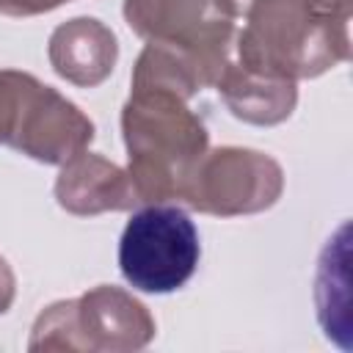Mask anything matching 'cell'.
Wrapping results in <instances>:
<instances>
[{
    "label": "cell",
    "mask_w": 353,
    "mask_h": 353,
    "mask_svg": "<svg viewBox=\"0 0 353 353\" xmlns=\"http://www.w3.org/2000/svg\"><path fill=\"white\" fill-rule=\"evenodd\" d=\"M121 135L127 146V176L138 204H165L179 199L193 163L207 152L204 121L174 91L132 88L121 108Z\"/></svg>",
    "instance_id": "obj_1"
},
{
    "label": "cell",
    "mask_w": 353,
    "mask_h": 353,
    "mask_svg": "<svg viewBox=\"0 0 353 353\" xmlns=\"http://www.w3.org/2000/svg\"><path fill=\"white\" fill-rule=\"evenodd\" d=\"M234 47L237 63L248 72L292 83L309 80L350 58L347 19L312 0H254Z\"/></svg>",
    "instance_id": "obj_2"
},
{
    "label": "cell",
    "mask_w": 353,
    "mask_h": 353,
    "mask_svg": "<svg viewBox=\"0 0 353 353\" xmlns=\"http://www.w3.org/2000/svg\"><path fill=\"white\" fill-rule=\"evenodd\" d=\"M154 339L149 309L130 292L99 284L80 298L50 303L33 323L28 350H141Z\"/></svg>",
    "instance_id": "obj_3"
},
{
    "label": "cell",
    "mask_w": 353,
    "mask_h": 353,
    "mask_svg": "<svg viewBox=\"0 0 353 353\" xmlns=\"http://www.w3.org/2000/svg\"><path fill=\"white\" fill-rule=\"evenodd\" d=\"M201 243L190 215L174 204H146L132 212L119 240V270L141 292L165 295L190 281Z\"/></svg>",
    "instance_id": "obj_4"
},
{
    "label": "cell",
    "mask_w": 353,
    "mask_h": 353,
    "mask_svg": "<svg viewBox=\"0 0 353 353\" xmlns=\"http://www.w3.org/2000/svg\"><path fill=\"white\" fill-rule=\"evenodd\" d=\"M284 190L281 165L256 149H207L182 182L179 199L199 212L234 218L254 215L279 201Z\"/></svg>",
    "instance_id": "obj_5"
},
{
    "label": "cell",
    "mask_w": 353,
    "mask_h": 353,
    "mask_svg": "<svg viewBox=\"0 0 353 353\" xmlns=\"http://www.w3.org/2000/svg\"><path fill=\"white\" fill-rule=\"evenodd\" d=\"M124 19L141 39L199 58L212 83L232 61L237 36L234 0H124Z\"/></svg>",
    "instance_id": "obj_6"
},
{
    "label": "cell",
    "mask_w": 353,
    "mask_h": 353,
    "mask_svg": "<svg viewBox=\"0 0 353 353\" xmlns=\"http://www.w3.org/2000/svg\"><path fill=\"white\" fill-rule=\"evenodd\" d=\"M94 141V121L55 88L39 83L28 97L11 146L39 163L63 165Z\"/></svg>",
    "instance_id": "obj_7"
},
{
    "label": "cell",
    "mask_w": 353,
    "mask_h": 353,
    "mask_svg": "<svg viewBox=\"0 0 353 353\" xmlns=\"http://www.w3.org/2000/svg\"><path fill=\"white\" fill-rule=\"evenodd\" d=\"M55 199L72 215L127 212L138 207L127 171L94 152H80L63 163L55 179Z\"/></svg>",
    "instance_id": "obj_8"
},
{
    "label": "cell",
    "mask_w": 353,
    "mask_h": 353,
    "mask_svg": "<svg viewBox=\"0 0 353 353\" xmlns=\"http://www.w3.org/2000/svg\"><path fill=\"white\" fill-rule=\"evenodd\" d=\"M47 58L55 74L63 77L66 83L94 88L102 80H108L116 66V33L94 17H74L52 30Z\"/></svg>",
    "instance_id": "obj_9"
},
{
    "label": "cell",
    "mask_w": 353,
    "mask_h": 353,
    "mask_svg": "<svg viewBox=\"0 0 353 353\" xmlns=\"http://www.w3.org/2000/svg\"><path fill=\"white\" fill-rule=\"evenodd\" d=\"M215 88L234 119L259 127L281 124L284 119L292 116L298 102V88L292 80L248 72L237 61H229Z\"/></svg>",
    "instance_id": "obj_10"
},
{
    "label": "cell",
    "mask_w": 353,
    "mask_h": 353,
    "mask_svg": "<svg viewBox=\"0 0 353 353\" xmlns=\"http://www.w3.org/2000/svg\"><path fill=\"white\" fill-rule=\"evenodd\" d=\"M39 85V80L28 72L19 69H0V143L14 141L22 110L28 105V97L33 94V88Z\"/></svg>",
    "instance_id": "obj_11"
},
{
    "label": "cell",
    "mask_w": 353,
    "mask_h": 353,
    "mask_svg": "<svg viewBox=\"0 0 353 353\" xmlns=\"http://www.w3.org/2000/svg\"><path fill=\"white\" fill-rule=\"evenodd\" d=\"M69 0H0V14L6 17H36L47 14Z\"/></svg>",
    "instance_id": "obj_12"
},
{
    "label": "cell",
    "mask_w": 353,
    "mask_h": 353,
    "mask_svg": "<svg viewBox=\"0 0 353 353\" xmlns=\"http://www.w3.org/2000/svg\"><path fill=\"white\" fill-rule=\"evenodd\" d=\"M14 292H17V281H14V273L8 268V262L0 256V314H6L14 303Z\"/></svg>",
    "instance_id": "obj_13"
},
{
    "label": "cell",
    "mask_w": 353,
    "mask_h": 353,
    "mask_svg": "<svg viewBox=\"0 0 353 353\" xmlns=\"http://www.w3.org/2000/svg\"><path fill=\"white\" fill-rule=\"evenodd\" d=\"M317 8H323V11H328V14H334V17H339V19H350V3L353 0H312Z\"/></svg>",
    "instance_id": "obj_14"
}]
</instances>
